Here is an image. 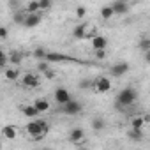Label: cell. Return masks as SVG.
Instances as JSON below:
<instances>
[{
    "instance_id": "obj_15",
    "label": "cell",
    "mask_w": 150,
    "mask_h": 150,
    "mask_svg": "<svg viewBox=\"0 0 150 150\" xmlns=\"http://www.w3.org/2000/svg\"><path fill=\"white\" fill-rule=\"evenodd\" d=\"M143 127H145V118L134 117V118L131 120V129H134V131H143Z\"/></svg>"
},
{
    "instance_id": "obj_11",
    "label": "cell",
    "mask_w": 150,
    "mask_h": 150,
    "mask_svg": "<svg viewBox=\"0 0 150 150\" xmlns=\"http://www.w3.org/2000/svg\"><path fill=\"white\" fill-rule=\"evenodd\" d=\"M111 9H113L115 14H125V13L129 11V6H127L125 2H122V0H117V2L111 4Z\"/></svg>"
},
{
    "instance_id": "obj_22",
    "label": "cell",
    "mask_w": 150,
    "mask_h": 150,
    "mask_svg": "<svg viewBox=\"0 0 150 150\" xmlns=\"http://www.w3.org/2000/svg\"><path fill=\"white\" fill-rule=\"evenodd\" d=\"M104 125H106V122H104V118H101V117H96V118L92 120V127H94L96 131H103Z\"/></svg>"
},
{
    "instance_id": "obj_17",
    "label": "cell",
    "mask_w": 150,
    "mask_h": 150,
    "mask_svg": "<svg viewBox=\"0 0 150 150\" xmlns=\"http://www.w3.org/2000/svg\"><path fill=\"white\" fill-rule=\"evenodd\" d=\"M48 62H64V60H69L67 55H62V53H48L46 57Z\"/></svg>"
},
{
    "instance_id": "obj_9",
    "label": "cell",
    "mask_w": 150,
    "mask_h": 150,
    "mask_svg": "<svg viewBox=\"0 0 150 150\" xmlns=\"http://www.w3.org/2000/svg\"><path fill=\"white\" fill-rule=\"evenodd\" d=\"M92 46H94L96 51H103V50L108 48V39H106L104 35H96V37L92 39Z\"/></svg>"
},
{
    "instance_id": "obj_31",
    "label": "cell",
    "mask_w": 150,
    "mask_h": 150,
    "mask_svg": "<svg viewBox=\"0 0 150 150\" xmlns=\"http://www.w3.org/2000/svg\"><path fill=\"white\" fill-rule=\"evenodd\" d=\"M80 87H81V88H85V87H90V81H81V83H80Z\"/></svg>"
},
{
    "instance_id": "obj_25",
    "label": "cell",
    "mask_w": 150,
    "mask_h": 150,
    "mask_svg": "<svg viewBox=\"0 0 150 150\" xmlns=\"http://www.w3.org/2000/svg\"><path fill=\"white\" fill-rule=\"evenodd\" d=\"M7 58H9V57H7V53H6V51H0V65H2V69H4V71H6Z\"/></svg>"
},
{
    "instance_id": "obj_26",
    "label": "cell",
    "mask_w": 150,
    "mask_h": 150,
    "mask_svg": "<svg viewBox=\"0 0 150 150\" xmlns=\"http://www.w3.org/2000/svg\"><path fill=\"white\" fill-rule=\"evenodd\" d=\"M39 7H41V11H46L51 7V2L50 0H39Z\"/></svg>"
},
{
    "instance_id": "obj_23",
    "label": "cell",
    "mask_w": 150,
    "mask_h": 150,
    "mask_svg": "<svg viewBox=\"0 0 150 150\" xmlns=\"http://www.w3.org/2000/svg\"><path fill=\"white\" fill-rule=\"evenodd\" d=\"M138 48H139V50H143L145 53H146V51H150V39H148V37H143V39H139V42H138Z\"/></svg>"
},
{
    "instance_id": "obj_24",
    "label": "cell",
    "mask_w": 150,
    "mask_h": 150,
    "mask_svg": "<svg viewBox=\"0 0 150 150\" xmlns=\"http://www.w3.org/2000/svg\"><path fill=\"white\" fill-rule=\"evenodd\" d=\"M11 62L13 64H20L21 62V53L20 51H13L11 53Z\"/></svg>"
},
{
    "instance_id": "obj_19",
    "label": "cell",
    "mask_w": 150,
    "mask_h": 150,
    "mask_svg": "<svg viewBox=\"0 0 150 150\" xmlns=\"http://www.w3.org/2000/svg\"><path fill=\"white\" fill-rule=\"evenodd\" d=\"M18 71L16 69H6L4 71V76H6V80H9V81H16L18 80Z\"/></svg>"
},
{
    "instance_id": "obj_1",
    "label": "cell",
    "mask_w": 150,
    "mask_h": 150,
    "mask_svg": "<svg viewBox=\"0 0 150 150\" xmlns=\"http://www.w3.org/2000/svg\"><path fill=\"white\" fill-rule=\"evenodd\" d=\"M136 99H138V92L132 87H125L117 94L115 103H117V108H127V106H132Z\"/></svg>"
},
{
    "instance_id": "obj_7",
    "label": "cell",
    "mask_w": 150,
    "mask_h": 150,
    "mask_svg": "<svg viewBox=\"0 0 150 150\" xmlns=\"http://www.w3.org/2000/svg\"><path fill=\"white\" fill-rule=\"evenodd\" d=\"M83 139H85V131H83L81 127H74V129L69 132V141H71V143H76V145H78V143H81Z\"/></svg>"
},
{
    "instance_id": "obj_27",
    "label": "cell",
    "mask_w": 150,
    "mask_h": 150,
    "mask_svg": "<svg viewBox=\"0 0 150 150\" xmlns=\"http://www.w3.org/2000/svg\"><path fill=\"white\" fill-rule=\"evenodd\" d=\"M141 136H143V132H141V131H134V129H131V131H129V138L141 139Z\"/></svg>"
},
{
    "instance_id": "obj_3",
    "label": "cell",
    "mask_w": 150,
    "mask_h": 150,
    "mask_svg": "<svg viewBox=\"0 0 150 150\" xmlns=\"http://www.w3.org/2000/svg\"><path fill=\"white\" fill-rule=\"evenodd\" d=\"M55 101L60 104V106H65L67 103H71L72 101V96H71V92L67 90V88H64V87H58L57 90H55Z\"/></svg>"
},
{
    "instance_id": "obj_32",
    "label": "cell",
    "mask_w": 150,
    "mask_h": 150,
    "mask_svg": "<svg viewBox=\"0 0 150 150\" xmlns=\"http://www.w3.org/2000/svg\"><path fill=\"white\" fill-rule=\"evenodd\" d=\"M145 60L150 64V51H146V53H145Z\"/></svg>"
},
{
    "instance_id": "obj_28",
    "label": "cell",
    "mask_w": 150,
    "mask_h": 150,
    "mask_svg": "<svg viewBox=\"0 0 150 150\" xmlns=\"http://www.w3.org/2000/svg\"><path fill=\"white\" fill-rule=\"evenodd\" d=\"M85 14H87V9H85L83 6H80V7L76 9V16H78V18H83Z\"/></svg>"
},
{
    "instance_id": "obj_34",
    "label": "cell",
    "mask_w": 150,
    "mask_h": 150,
    "mask_svg": "<svg viewBox=\"0 0 150 150\" xmlns=\"http://www.w3.org/2000/svg\"><path fill=\"white\" fill-rule=\"evenodd\" d=\"M81 150H88V148H81Z\"/></svg>"
},
{
    "instance_id": "obj_20",
    "label": "cell",
    "mask_w": 150,
    "mask_h": 150,
    "mask_svg": "<svg viewBox=\"0 0 150 150\" xmlns=\"http://www.w3.org/2000/svg\"><path fill=\"white\" fill-rule=\"evenodd\" d=\"M32 57H34V58H37V60H46L48 51H46L44 48H35V50H34V53H32Z\"/></svg>"
},
{
    "instance_id": "obj_8",
    "label": "cell",
    "mask_w": 150,
    "mask_h": 150,
    "mask_svg": "<svg viewBox=\"0 0 150 150\" xmlns=\"http://www.w3.org/2000/svg\"><path fill=\"white\" fill-rule=\"evenodd\" d=\"M21 83H23V87H27V88H37V87H39V78L35 76V74H25Z\"/></svg>"
},
{
    "instance_id": "obj_5",
    "label": "cell",
    "mask_w": 150,
    "mask_h": 150,
    "mask_svg": "<svg viewBox=\"0 0 150 150\" xmlns=\"http://www.w3.org/2000/svg\"><path fill=\"white\" fill-rule=\"evenodd\" d=\"M81 110H83V106H81V103H78L76 99H72L71 103H67L65 106H62V111H64L65 115H80Z\"/></svg>"
},
{
    "instance_id": "obj_2",
    "label": "cell",
    "mask_w": 150,
    "mask_h": 150,
    "mask_svg": "<svg viewBox=\"0 0 150 150\" xmlns=\"http://www.w3.org/2000/svg\"><path fill=\"white\" fill-rule=\"evenodd\" d=\"M27 132L34 138V139H42L46 134H48V131H50V124L46 122V120H32V122H28L27 124Z\"/></svg>"
},
{
    "instance_id": "obj_30",
    "label": "cell",
    "mask_w": 150,
    "mask_h": 150,
    "mask_svg": "<svg viewBox=\"0 0 150 150\" xmlns=\"http://www.w3.org/2000/svg\"><path fill=\"white\" fill-rule=\"evenodd\" d=\"M96 57L99 58V60H103V58H106V51L103 50V51H96Z\"/></svg>"
},
{
    "instance_id": "obj_10",
    "label": "cell",
    "mask_w": 150,
    "mask_h": 150,
    "mask_svg": "<svg viewBox=\"0 0 150 150\" xmlns=\"http://www.w3.org/2000/svg\"><path fill=\"white\" fill-rule=\"evenodd\" d=\"M41 20H42L41 14H27L23 27H27V28H34V27H37V25L41 23Z\"/></svg>"
},
{
    "instance_id": "obj_4",
    "label": "cell",
    "mask_w": 150,
    "mask_h": 150,
    "mask_svg": "<svg viewBox=\"0 0 150 150\" xmlns=\"http://www.w3.org/2000/svg\"><path fill=\"white\" fill-rule=\"evenodd\" d=\"M94 87H96L97 92L106 94V92L111 90V80H110L108 76H101V78H97V80L94 81Z\"/></svg>"
},
{
    "instance_id": "obj_13",
    "label": "cell",
    "mask_w": 150,
    "mask_h": 150,
    "mask_svg": "<svg viewBox=\"0 0 150 150\" xmlns=\"http://www.w3.org/2000/svg\"><path fill=\"white\" fill-rule=\"evenodd\" d=\"M72 37H74V39H85V37H87V27H85V25L74 27V30H72Z\"/></svg>"
},
{
    "instance_id": "obj_12",
    "label": "cell",
    "mask_w": 150,
    "mask_h": 150,
    "mask_svg": "<svg viewBox=\"0 0 150 150\" xmlns=\"http://www.w3.org/2000/svg\"><path fill=\"white\" fill-rule=\"evenodd\" d=\"M34 106L37 108V111H39V113H46V111L50 110V103H48L46 99H42V97H39V99H35V103H34Z\"/></svg>"
},
{
    "instance_id": "obj_29",
    "label": "cell",
    "mask_w": 150,
    "mask_h": 150,
    "mask_svg": "<svg viewBox=\"0 0 150 150\" xmlns=\"http://www.w3.org/2000/svg\"><path fill=\"white\" fill-rule=\"evenodd\" d=\"M0 39H7V28L6 27H0Z\"/></svg>"
},
{
    "instance_id": "obj_6",
    "label": "cell",
    "mask_w": 150,
    "mask_h": 150,
    "mask_svg": "<svg viewBox=\"0 0 150 150\" xmlns=\"http://www.w3.org/2000/svg\"><path fill=\"white\" fill-rule=\"evenodd\" d=\"M129 69H131V67H129L127 62H118V64H115V65L111 67L110 72H111V76H113V78H122L124 74L129 72Z\"/></svg>"
},
{
    "instance_id": "obj_14",
    "label": "cell",
    "mask_w": 150,
    "mask_h": 150,
    "mask_svg": "<svg viewBox=\"0 0 150 150\" xmlns=\"http://www.w3.org/2000/svg\"><path fill=\"white\" fill-rule=\"evenodd\" d=\"M16 129H14V125H6L4 129H2V136L6 138V139H14L16 138Z\"/></svg>"
},
{
    "instance_id": "obj_16",
    "label": "cell",
    "mask_w": 150,
    "mask_h": 150,
    "mask_svg": "<svg viewBox=\"0 0 150 150\" xmlns=\"http://www.w3.org/2000/svg\"><path fill=\"white\" fill-rule=\"evenodd\" d=\"M41 7H39V0H32L27 4V14H39Z\"/></svg>"
},
{
    "instance_id": "obj_21",
    "label": "cell",
    "mask_w": 150,
    "mask_h": 150,
    "mask_svg": "<svg viewBox=\"0 0 150 150\" xmlns=\"http://www.w3.org/2000/svg\"><path fill=\"white\" fill-rule=\"evenodd\" d=\"M113 9H111V6H104L103 9H101V18L103 20H110V18H113Z\"/></svg>"
},
{
    "instance_id": "obj_18",
    "label": "cell",
    "mask_w": 150,
    "mask_h": 150,
    "mask_svg": "<svg viewBox=\"0 0 150 150\" xmlns=\"http://www.w3.org/2000/svg\"><path fill=\"white\" fill-rule=\"evenodd\" d=\"M21 111H23V115H25V117H28V118H34V117L41 115V113L37 111V108H35L34 104H32V106H25V108H23Z\"/></svg>"
},
{
    "instance_id": "obj_33",
    "label": "cell",
    "mask_w": 150,
    "mask_h": 150,
    "mask_svg": "<svg viewBox=\"0 0 150 150\" xmlns=\"http://www.w3.org/2000/svg\"><path fill=\"white\" fill-rule=\"evenodd\" d=\"M41 150H51V148H41Z\"/></svg>"
}]
</instances>
